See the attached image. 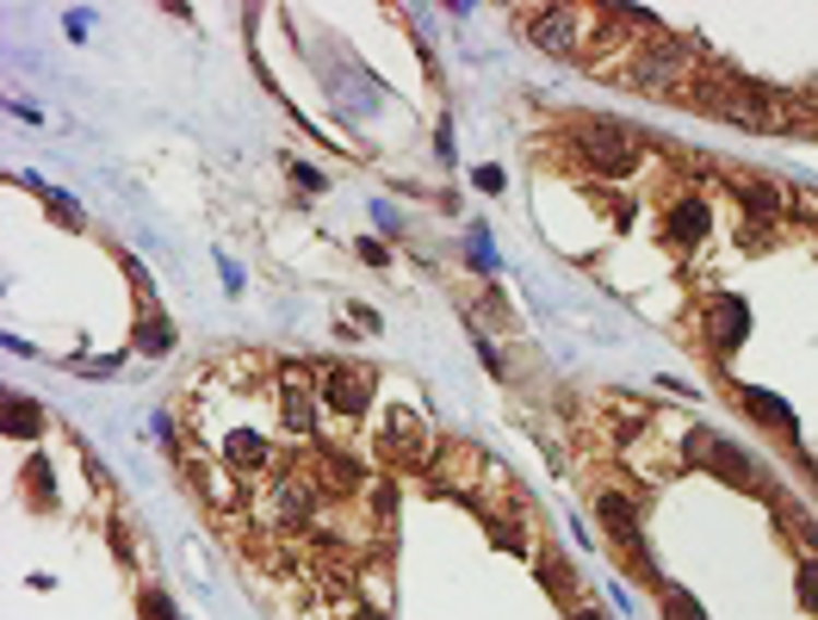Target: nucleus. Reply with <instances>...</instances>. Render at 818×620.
Returning <instances> with one entry per match:
<instances>
[{"label": "nucleus", "mask_w": 818, "mask_h": 620, "mask_svg": "<svg viewBox=\"0 0 818 620\" xmlns=\"http://www.w3.org/2000/svg\"><path fill=\"white\" fill-rule=\"evenodd\" d=\"M192 485L205 490V497H211L217 509H229V503H236V485H224V478H217V465H192Z\"/></svg>", "instance_id": "2eb2a0df"}, {"label": "nucleus", "mask_w": 818, "mask_h": 620, "mask_svg": "<svg viewBox=\"0 0 818 620\" xmlns=\"http://www.w3.org/2000/svg\"><path fill=\"white\" fill-rule=\"evenodd\" d=\"M527 38L540 50H553V57H577L583 50V20H577L571 7H546V13H533Z\"/></svg>", "instance_id": "0eeeda50"}, {"label": "nucleus", "mask_w": 818, "mask_h": 620, "mask_svg": "<svg viewBox=\"0 0 818 620\" xmlns=\"http://www.w3.org/2000/svg\"><path fill=\"white\" fill-rule=\"evenodd\" d=\"M664 620H707V608L688 596V589H669L664 583Z\"/></svg>", "instance_id": "dca6fc26"}, {"label": "nucleus", "mask_w": 818, "mask_h": 620, "mask_svg": "<svg viewBox=\"0 0 818 620\" xmlns=\"http://www.w3.org/2000/svg\"><path fill=\"white\" fill-rule=\"evenodd\" d=\"M310 509H317V485L310 478H273V485L261 490V522H280V527H298L310 522Z\"/></svg>", "instance_id": "423d86ee"}, {"label": "nucleus", "mask_w": 818, "mask_h": 620, "mask_svg": "<svg viewBox=\"0 0 818 620\" xmlns=\"http://www.w3.org/2000/svg\"><path fill=\"white\" fill-rule=\"evenodd\" d=\"M354 620H379V615H354Z\"/></svg>", "instance_id": "5701e85b"}, {"label": "nucleus", "mask_w": 818, "mask_h": 620, "mask_svg": "<svg viewBox=\"0 0 818 620\" xmlns=\"http://www.w3.org/2000/svg\"><path fill=\"white\" fill-rule=\"evenodd\" d=\"M732 187H738V199L750 205L757 224H775V217H781V193H775V187H762V180H750V175H732Z\"/></svg>", "instance_id": "ddd939ff"}, {"label": "nucleus", "mask_w": 818, "mask_h": 620, "mask_svg": "<svg viewBox=\"0 0 818 620\" xmlns=\"http://www.w3.org/2000/svg\"><path fill=\"white\" fill-rule=\"evenodd\" d=\"M701 99L713 106V112L738 118L744 131H787V124H781V112H775V99L762 94V87H744V81H713Z\"/></svg>", "instance_id": "f03ea898"}, {"label": "nucleus", "mask_w": 818, "mask_h": 620, "mask_svg": "<svg viewBox=\"0 0 818 620\" xmlns=\"http://www.w3.org/2000/svg\"><path fill=\"white\" fill-rule=\"evenodd\" d=\"M799 601H806V608L818 615V559L799 564Z\"/></svg>", "instance_id": "6ab92c4d"}, {"label": "nucleus", "mask_w": 818, "mask_h": 620, "mask_svg": "<svg viewBox=\"0 0 818 620\" xmlns=\"http://www.w3.org/2000/svg\"><path fill=\"white\" fill-rule=\"evenodd\" d=\"M595 515H602V527H608V540L620 546V552H632V559H639V577L657 583L651 546H645V534H639V503H632V497H620V490H602V497H595Z\"/></svg>", "instance_id": "20e7f679"}, {"label": "nucleus", "mask_w": 818, "mask_h": 620, "mask_svg": "<svg viewBox=\"0 0 818 620\" xmlns=\"http://www.w3.org/2000/svg\"><path fill=\"white\" fill-rule=\"evenodd\" d=\"M744 409H750V416H757L762 428H775V434H787V441H794V409L781 404L775 391H757V385H744Z\"/></svg>", "instance_id": "f8f14e48"}, {"label": "nucleus", "mask_w": 818, "mask_h": 620, "mask_svg": "<svg viewBox=\"0 0 818 620\" xmlns=\"http://www.w3.org/2000/svg\"><path fill=\"white\" fill-rule=\"evenodd\" d=\"M224 460H229V472H248V478H261L266 465H273V446H266L254 428H229V434H224Z\"/></svg>", "instance_id": "9d476101"}, {"label": "nucleus", "mask_w": 818, "mask_h": 620, "mask_svg": "<svg viewBox=\"0 0 818 620\" xmlns=\"http://www.w3.org/2000/svg\"><path fill=\"white\" fill-rule=\"evenodd\" d=\"M379 460L422 465V460H428V422H416V416H391L384 434H379Z\"/></svg>", "instance_id": "1a4fd4ad"}, {"label": "nucleus", "mask_w": 818, "mask_h": 620, "mask_svg": "<svg viewBox=\"0 0 818 620\" xmlns=\"http://www.w3.org/2000/svg\"><path fill=\"white\" fill-rule=\"evenodd\" d=\"M477 187H484V193H502V168H477Z\"/></svg>", "instance_id": "412c9836"}, {"label": "nucleus", "mask_w": 818, "mask_h": 620, "mask_svg": "<svg viewBox=\"0 0 818 620\" xmlns=\"http://www.w3.org/2000/svg\"><path fill=\"white\" fill-rule=\"evenodd\" d=\"M571 620H602V615H595V608H577V615Z\"/></svg>", "instance_id": "4be33fe9"}, {"label": "nucleus", "mask_w": 818, "mask_h": 620, "mask_svg": "<svg viewBox=\"0 0 818 620\" xmlns=\"http://www.w3.org/2000/svg\"><path fill=\"white\" fill-rule=\"evenodd\" d=\"M683 460L701 465V472H720V478H732V485H744V490H757V465L744 460L732 441H720L713 428H688V434H683Z\"/></svg>", "instance_id": "7ed1b4c3"}, {"label": "nucleus", "mask_w": 818, "mask_h": 620, "mask_svg": "<svg viewBox=\"0 0 818 620\" xmlns=\"http://www.w3.org/2000/svg\"><path fill=\"white\" fill-rule=\"evenodd\" d=\"M143 615H150V620H180V615H174V601L162 596V589H143Z\"/></svg>", "instance_id": "aec40b11"}, {"label": "nucleus", "mask_w": 818, "mask_h": 620, "mask_svg": "<svg viewBox=\"0 0 818 620\" xmlns=\"http://www.w3.org/2000/svg\"><path fill=\"white\" fill-rule=\"evenodd\" d=\"M323 404L342 416H366L372 409V372L366 367H329L323 372Z\"/></svg>", "instance_id": "6e6552de"}, {"label": "nucleus", "mask_w": 818, "mask_h": 620, "mask_svg": "<svg viewBox=\"0 0 818 620\" xmlns=\"http://www.w3.org/2000/svg\"><path fill=\"white\" fill-rule=\"evenodd\" d=\"M688 62H695V44H688V38H683V44L664 38V44H651L645 57L627 62V81H632V87H645V94H664V87L683 75Z\"/></svg>", "instance_id": "39448f33"}, {"label": "nucleus", "mask_w": 818, "mask_h": 620, "mask_svg": "<svg viewBox=\"0 0 818 620\" xmlns=\"http://www.w3.org/2000/svg\"><path fill=\"white\" fill-rule=\"evenodd\" d=\"M7 434H38V404L7 397Z\"/></svg>", "instance_id": "f3484780"}, {"label": "nucleus", "mask_w": 818, "mask_h": 620, "mask_svg": "<svg viewBox=\"0 0 818 620\" xmlns=\"http://www.w3.org/2000/svg\"><path fill=\"white\" fill-rule=\"evenodd\" d=\"M707 236V205L701 199H683V205H669V242H701Z\"/></svg>", "instance_id": "4468645a"}, {"label": "nucleus", "mask_w": 818, "mask_h": 620, "mask_svg": "<svg viewBox=\"0 0 818 620\" xmlns=\"http://www.w3.org/2000/svg\"><path fill=\"white\" fill-rule=\"evenodd\" d=\"M577 155L590 162V175L627 180L632 162H639V143H632V131L614 124V118H577Z\"/></svg>", "instance_id": "f257e3e1"}, {"label": "nucleus", "mask_w": 818, "mask_h": 620, "mask_svg": "<svg viewBox=\"0 0 818 620\" xmlns=\"http://www.w3.org/2000/svg\"><path fill=\"white\" fill-rule=\"evenodd\" d=\"M137 348H143V354H168V348H174L168 323H162V317H143V330H137Z\"/></svg>", "instance_id": "a211bd4d"}, {"label": "nucleus", "mask_w": 818, "mask_h": 620, "mask_svg": "<svg viewBox=\"0 0 818 620\" xmlns=\"http://www.w3.org/2000/svg\"><path fill=\"white\" fill-rule=\"evenodd\" d=\"M744 330H750V310H744V298H720L713 305V348L732 354L744 342Z\"/></svg>", "instance_id": "9b49d317"}]
</instances>
